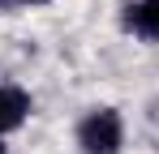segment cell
<instances>
[{"label": "cell", "mask_w": 159, "mask_h": 154, "mask_svg": "<svg viewBox=\"0 0 159 154\" xmlns=\"http://www.w3.org/2000/svg\"><path fill=\"white\" fill-rule=\"evenodd\" d=\"M120 141H125V124L112 107H95L90 116H82L78 124L82 154H120Z\"/></svg>", "instance_id": "obj_1"}, {"label": "cell", "mask_w": 159, "mask_h": 154, "mask_svg": "<svg viewBox=\"0 0 159 154\" xmlns=\"http://www.w3.org/2000/svg\"><path fill=\"white\" fill-rule=\"evenodd\" d=\"M26 116H30V94L22 86H0V137L22 128Z\"/></svg>", "instance_id": "obj_2"}, {"label": "cell", "mask_w": 159, "mask_h": 154, "mask_svg": "<svg viewBox=\"0 0 159 154\" xmlns=\"http://www.w3.org/2000/svg\"><path fill=\"white\" fill-rule=\"evenodd\" d=\"M125 26L142 39H159V0H133L125 9Z\"/></svg>", "instance_id": "obj_3"}, {"label": "cell", "mask_w": 159, "mask_h": 154, "mask_svg": "<svg viewBox=\"0 0 159 154\" xmlns=\"http://www.w3.org/2000/svg\"><path fill=\"white\" fill-rule=\"evenodd\" d=\"M0 4H48V0H0Z\"/></svg>", "instance_id": "obj_4"}, {"label": "cell", "mask_w": 159, "mask_h": 154, "mask_svg": "<svg viewBox=\"0 0 159 154\" xmlns=\"http://www.w3.org/2000/svg\"><path fill=\"white\" fill-rule=\"evenodd\" d=\"M0 154H4V146H0Z\"/></svg>", "instance_id": "obj_5"}]
</instances>
